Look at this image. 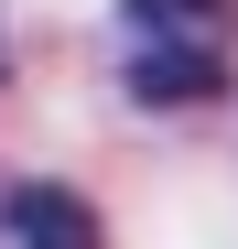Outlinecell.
I'll list each match as a JSON object with an SVG mask.
<instances>
[{
	"label": "cell",
	"instance_id": "6da1fadb",
	"mask_svg": "<svg viewBox=\"0 0 238 249\" xmlns=\"http://www.w3.org/2000/svg\"><path fill=\"white\" fill-rule=\"evenodd\" d=\"M238 0H119V87L141 108H195L227 87Z\"/></svg>",
	"mask_w": 238,
	"mask_h": 249
},
{
	"label": "cell",
	"instance_id": "7a4b0ae2",
	"mask_svg": "<svg viewBox=\"0 0 238 249\" xmlns=\"http://www.w3.org/2000/svg\"><path fill=\"white\" fill-rule=\"evenodd\" d=\"M11 249H108V228L76 184H11Z\"/></svg>",
	"mask_w": 238,
	"mask_h": 249
}]
</instances>
